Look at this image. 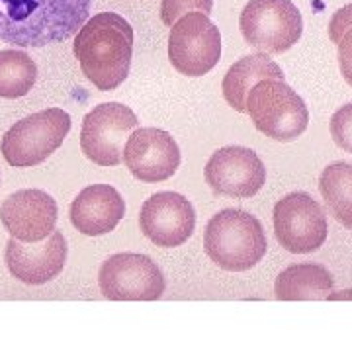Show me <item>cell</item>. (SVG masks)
<instances>
[{
    "instance_id": "6da1fadb",
    "label": "cell",
    "mask_w": 352,
    "mask_h": 352,
    "mask_svg": "<svg viewBox=\"0 0 352 352\" xmlns=\"http://www.w3.org/2000/svg\"><path fill=\"white\" fill-rule=\"evenodd\" d=\"M92 0H0V39L14 47L67 41L90 18Z\"/></svg>"
},
{
    "instance_id": "7a4b0ae2",
    "label": "cell",
    "mask_w": 352,
    "mask_h": 352,
    "mask_svg": "<svg viewBox=\"0 0 352 352\" xmlns=\"http://www.w3.org/2000/svg\"><path fill=\"white\" fill-rule=\"evenodd\" d=\"M73 51L94 87L102 92L116 90L131 69L133 28L120 14H96L76 32Z\"/></svg>"
},
{
    "instance_id": "3957f363",
    "label": "cell",
    "mask_w": 352,
    "mask_h": 352,
    "mask_svg": "<svg viewBox=\"0 0 352 352\" xmlns=\"http://www.w3.org/2000/svg\"><path fill=\"white\" fill-rule=\"evenodd\" d=\"M204 247L208 256L227 272H245L261 263L268 251L263 223L243 210H223L206 227Z\"/></svg>"
},
{
    "instance_id": "277c9868",
    "label": "cell",
    "mask_w": 352,
    "mask_h": 352,
    "mask_svg": "<svg viewBox=\"0 0 352 352\" xmlns=\"http://www.w3.org/2000/svg\"><path fill=\"white\" fill-rule=\"evenodd\" d=\"M245 106L254 127L274 141H296L309 126V112L303 98L278 78L256 82L249 90Z\"/></svg>"
},
{
    "instance_id": "5b68a950",
    "label": "cell",
    "mask_w": 352,
    "mask_h": 352,
    "mask_svg": "<svg viewBox=\"0 0 352 352\" xmlns=\"http://www.w3.org/2000/svg\"><path fill=\"white\" fill-rule=\"evenodd\" d=\"M71 131V116L47 108L16 122L2 138V155L10 166L25 168L47 161Z\"/></svg>"
},
{
    "instance_id": "8992f818",
    "label": "cell",
    "mask_w": 352,
    "mask_h": 352,
    "mask_svg": "<svg viewBox=\"0 0 352 352\" xmlns=\"http://www.w3.org/2000/svg\"><path fill=\"white\" fill-rule=\"evenodd\" d=\"M239 28L254 50L280 55L300 41L303 18L292 0H249L241 12Z\"/></svg>"
},
{
    "instance_id": "52a82bcc",
    "label": "cell",
    "mask_w": 352,
    "mask_h": 352,
    "mask_svg": "<svg viewBox=\"0 0 352 352\" xmlns=\"http://www.w3.org/2000/svg\"><path fill=\"white\" fill-rule=\"evenodd\" d=\"M138 127V116L120 102L94 106L82 120L80 149L92 163L118 166L124 161L126 141Z\"/></svg>"
},
{
    "instance_id": "ba28073f",
    "label": "cell",
    "mask_w": 352,
    "mask_h": 352,
    "mask_svg": "<svg viewBox=\"0 0 352 352\" xmlns=\"http://www.w3.org/2000/svg\"><path fill=\"white\" fill-rule=\"evenodd\" d=\"M168 59L180 75H208L221 59L219 28L201 12H190L170 25Z\"/></svg>"
},
{
    "instance_id": "9c48e42d",
    "label": "cell",
    "mask_w": 352,
    "mask_h": 352,
    "mask_svg": "<svg viewBox=\"0 0 352 352\" xmlns=\"http://www.w3.org/2000/svg\"><path fill=\"white\" fill-rule=\"evenodd\" d=\"M102 296L112 302H155L164 294V276L145 254L118 252L100 266Z\"/></svg>"
},
{
    "instance_id": "30bf717a",
    "label": "cell",
    "mask_w": 352,
    "mask_h": 352,
    "mask_svg": "<svg viewBox=\"0 0 352 352\" xmlns=\"http://www.w3.org/2000/svg\"><path fill=\"white\" fill-rule=\"evenodd\" d=\"M327 215L305 192H292L274 206L278 243L294 254L319 251L327 241Z\"/></svg>"
},
{
    "instance_id": "8fae6325",
    "label": "cell",
    "mask_w": 352,
    "mask_h": 352,
    "mask_svg": "<svg viewBox=\"0 0 352 352\" xmlns=\"http://www.w3.org/2000/svg\"><path fill=\"white\" fill-rule=\"evenodd\" d=\"M206 182L217 196L245 200L261 192L266 182V168L252 149L231 145L210 157L206 164Z\"/></svg>"
},
{
    "instance_id": "7c38bea8",
    "label": "cell",
    "mask_w": 352,
    "mask_h": 352,
    "mask_svg": "<svg viewBox=\"0 0 352 352\" xmlns=\"http://www.w3.org/2000/svg\"><path fill=\"white\" fill-rule=\"evenodd\" d=\"M141 233L157 247H180L196 229V212L182 194L159 192L141 206Z\"/></svg>"
},
{
    "instance_id": "4fadbf2b",
    "label": "cell",
    "mask_w": 352,
    "mask_h": 352,
    "mask_svg": "<svg viewBox=\"0 0 352 352\" xmlns=\"http://www.w3.org/2000/svg\"><path fill=\"white\" fill-rule=\"evenodd\" d=\"M127 170L141 182L168 180L180 166V149L170 133L157 127L135 129L124 147Z\"/></svg>"
},
{
    "instance_id": "5bb4252c",
    "label": "cell",
    "mask_w": 352,
    "mask_h": 352,
    "mask_svg": "<svg viewBox=\"0 0 352 352\" xmlns=\"http://www.w3.org/2000/svg\"><path fill=\"white\" fill-rule=\"evenodd\" d=\"M67 252L69 247L63 233L53 229L51 235L36 243H24L12 237L6 243L4 261L16 280L30 286H41L63 272Z\"/></svg>"
},
{
    "instance_id": "9a60e30c",
    "label": "cell",
    "mask_w": 352,
    "mask_h": 352,
    "mask_svg": "<svg viewBox=\"0 0 352 352\" xmlns=\"http://www.w3.org/2000/svg\"><path fill=\"white\" fill-rule=\"evenodd\" d=\"M57 201L43 190H18L0 206V221L14 239L36 243L51 235L57 223Z\"/></svg>"
},
{
    "instance_id": "2e32d148",
    "label": "cell",
    "mask_w": 352,
    "mask_h": 352,
    "mask_svg": "<svg viewBox=\"0 0 352 352\" xmlns=\"http://www.w3.org/2000/svg\"><path fill=\"white\" fill-rule=\"evenodd\" d=\"M124 215L126 201L110 184H92L71 204V223L88 237H100L113 231Z\"/></svg>"
},
{
    "instance_id": "e0dca14e",
    "label": "cell",
    "mask_w": 352,
    "mask_h": 352,
    "mask_svg": "<svg viewBox=\"0 0 352 352\" xmlns=\"http://www.w3.org/2000/svg\"><path fill=\"white\" fill-rule=\"evenodd\" d=\"M335 286V278L325 266L314 263L292 264L280 272L274 294L280 302H311L327 300Z\"/></svg>"
},
{
    "instance_id": "ac0fdd59",
    "label": "cell",
    "mask_w": 352,
    "mask_h": 352,
    "mask_svg": "<svg viewBox=\"0 0 352 352\" xmlns=\"http://www.w3.org/2000/svg\"><path fill=\"white\" fill-rule=\"evenodd\" d=\"M264 78H278L284 80V73L268 53H254L239 59L237 63L229 67V71L223 76V96L227 104L237 110L239 113H247V94L256 82Z\"/></svg>"
},
{
    "instance_id": "d6986e66",
    "label": "cell",
    "mask_w": 352,
    "mask_h": 352,
    "mask_svg": "<svg viewBox=\"0 0 352 352\" xmlns=\"http://www.w3.org/2000/svg\"><path fill=\"white\" fill-rule=\"evenodd\" d=\"M319 190L327 204L329 214L340 226L352 229V164L339 161L321 173Z\"/></svg>"
},
{
    "instance_id": "ffe728a7",
    "label": "cell",
    "mask_w": 352,
    "mask_h": 352,
    "mask_svg": "<svg viewBox=\"0 0 352 352\" xmlns=\"http://www.w3.org/2000/svg\"><path fill=\"white\" fill-rule=\"evenodd\" d=\"M38 78V65L22 50L0 51V98H22Z\"/></svg>"
},
{
    "instance_id": "44dd1931",
    "label": "cell",
    "mask_w": 352,
    "mask_h": 352,
    "mask_svg": "<svg viewBox=\"0 0 352 352\" xmlns=\"http://www.w3.org/2000/svg\"><path fill=\"white\" fill-rule=\"evenodd\" d=\"M212 8H214V0H163L161 20L164 25L170 28L178 18L190 12H201L210 16Z\"/></svg>"
},
{
    "instance_id": "7402d4cb",
    "label": "cell",
    "mask_w": 352,
    "mask_h": 352,
    "mask_svg": "<svg viewBox=\"0 0 352 352\" xmlns=\"http://www.w3.org/2000/svg\"><path fill=\"white\" fill-rule=\"evenodd\" d=\"M331 138L342 151L352 153V104H346L333 113Z\"/></svg>"
},
{
    "instance_id": "603a6c76",
    "label": "cell",
    "mask_w": 352,
    "mask_h": 352,
    "mask_svg": "<svg viewBox=\"0 0 352 352\" xmlns=\"http://www.w3.org/2000/svg\"><path fill=\"white\" fill-rule=\"evenodd\" d=\"M352 28V4L344 6L335 12L329 24V38L333 43H339L340 38L344 36V32H349Z\"/></svg>"
},
{
    "instance_id": "cb8c5ba5",
    "label": "cell",
    "mask_w": 352,
    "mask_h": 352,
    "mask_svg": "<svg viewBox=\"0 0 352 352\" xmlns=\"http://www.w3.org/2000/svg\"><path fill=\"white\" fill-rule=\"evenodd\" d=\"M337 45H339L340 75L344 76V80L352 87V28L349 32H344V36L340 38Z\"/></svg>"
}]
</instances>
